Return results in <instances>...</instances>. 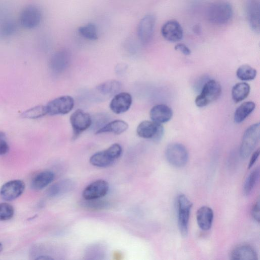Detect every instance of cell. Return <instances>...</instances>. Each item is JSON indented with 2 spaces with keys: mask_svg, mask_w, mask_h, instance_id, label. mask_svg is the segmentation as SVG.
<instances>
[{
  "mask_svg": "<svg viewBox=\"0 0 260 260\" xmlns=\"http://www.w3.org/2000/svg\"><path fill=\"white\" fill-rule=\"evenodd\" d=\"M233 14L231 5L224 1L216 2L211 4L207 8L206 17L211 23L223 25L228 23Z\"/></svg>",
  "mask_w": 260,
  "mask_h": 260,
  "instance_id": "6da1fadb",
  "label": "cell"
},
{
  "mask_svg": "<svg viewBox=\"0 0 260 260\" xmlns=\"http://www.w3.org/2000/svg\"><path fill=\"white\" fill-rule=\"evenodd\" d=\"M120 145L115 143L106 150L93 154L90 158L91 164L98 167H105L112 164L122 154Z\"/></svg>",
  "mask_w": 260,
  "mask_h": 260,
  "instance_id": "7a4b0ae2",
  "label": "cell"
},
{
  "mask_svg": "<svg viewBox=\"0 0 260 260\" xmlns=\"http://www.w3.org/2000/svg\"><path fill=\"white\" fill-rule=\"evenodd\" d=\"M192 204L183 194H179L176 199L177 221L178 228L182 237L188 234V222Z\"/></svg>",
  "mask_w": 260,
  "mask_h": 260,
  "instance_id": "3957f363",
  "label": "cell"
},
{
  "mask_svg": "<svg viewBox=\"0 0 260 260\" xmlns=\"http://www.w3.org/2000/svg\"><path fill=\"white\" fill-rule=\"evenodd\" d=\"M259 123L251 125L245 131L240 147V154L242 158H246L252 153L259 139Z\"/></svg>",
  "mask_w": 260,
  "mask_h": 260,
  "instance_id": "277c9868",
  "label": "cell"
},
{
  "mask_svg": "<svg viewBox=\"0 0 260 260\" xmlns=\"http://www.w3.org/2000/svg\"><path fill=\"white\" fill-rule=\"evenodd\" d=\"M221 93V87L217 81L211 79L204 85L201 92L196 98L198 107H205L216 100Z\"/></svg>",
  "mask_w": 260,
  "mask_h": 260,
  "instance_id": "5b68a950",
  "label": "cell"
},
{
  "mask_svg": "<svg viewBox=\"0 0 260 260\" xmlns=\"http://www.w3.org/2000/svg\"><path fill=\"white\" fill-rule=\"evenodd\" d=\"M165 155L168 162L176 168L184 166L188 159V153L186 147L177 143L168 145L166 149Z\"/></svg>",
  "mask_w": 260,
  "mask_h": 260,
  "instance_id": "8992f818",
  "label": "cell"
},
{
  "mask_svg": "<svg viewBox=\"0 0 260 260\" xmlns=\"http://www.w3.org/2000/svg\"><path fill=\"white\" fill-rule=\"evenodd\" d=\"M136 132L141 138L151 139L155 142H158L163 137L164 129L163 126L160 123L152 120H144L139 124Z\"/></svg>",
  "mask_w": 260,
  "mask_h": 260,
  "instance_id": "52a82bcc",
  "label": "cell"
},
{
  "mask_svg": "<svg viewBox=\"0 0 260 260\" xmlns=\"http://www.w3.org/2000/svg\"><path fill=\"white\" fill-rule=\"evenodd\" d=\"M70 121L73 129V138L76 139L92 124V118L87 112L77 109L70 116Z\"/></svg>",
  "mask_w": 260,
  "mask_h": 260,
  "instance_id": "ba28073f",
  "label": "cell"
},
{
  "mask_svg": "<svg viewBox=\"0 0 260 260\" xmlns=\"http://www.w3.org/2000/svg\"><path fill=\"white\" fill-rule=\"evenodd\" d=\"M74 106V100L69 95H62L50 101L45 105L47 114L63 115L69 113Z\"/></svg>",
  "mask_w": 260,
  "mask_h": 260,
  "instance_id": "9c48e42d",
  "label": "cell"
},
{
  "mask_svg": "<svg viewBox=\"0 0 260 260\" xmlns=\"http://www.w3.org/2000/svg\"><path fill=\"white\" fill-rule=\"evenodd\" d=\"M25 183L21 180H10L0 188V197L6 201H11L19 197L24 192Z\"/></svg>",
  "mask_w": 260,
  "mask_h": 260,
  "instance_id": "30bf717a",
  "label": "cell"
},
{
  "mask_svg": "<svg viewBox=\"0 0 260 260\" xmlns=\"http://www.w3.org/2000/svg\"><path fill=\"white\" fill-rule=\"evenodd\" d=\"M42 19L40 10L35 6H28L21 12L19 23L26 28H32L38 26Z\"/></svg>",
  "mask_w": 260,
  "mask_h": 260,
  "instance_id": "8fae6325",
  "label": "cell"
},
{
  "mask_svg": "<svg viewBox=\"0 0 260 260\" xmlns=\"http://www.w3.org/2000/svg\"><path fill=\"white\" fill-rule=\"evenodd\" d=\"M155 24V18L152 14L145 16L140 20L138 27V36L142 43L146 44L151 40Z\"/></svg>",
  "mask_w": 260,
  "mask_h": 260,
  "instance_id": "7c38bea8",
  "label": "cell"
},
{
  "mask_svg": "<svg viewBox=\"0 0 260 260\" xmlns=\"http://www.w3.org/2000/svg\"><path fill=\"white\" fill-rule=\"evenodd\" d=\"M109 190L108 183L104 180L95 181L84 189L82 196L85 200L99 199L104 197Z\"/></svg>",
  "mask_w": 260,
  "mask_h": 260,
  "instance_id": "4fadbf2b",
  "label": "cell"
},
{
  "mask_svg": "<svg viewBox=\"0 0 260 260\" xmlns=\"http://www.w3.org/2000/svg\"><path fill=\"white\" fill-rule=\"evenodd\" d=\"M161 34L166 40L175 42L181 40L183 36V30L180 23L175 20L166 22L162 26Z\"/></svg>",
  "mask_w": 260,
  "mask_h": 260,
  "instance_id": "5bb4252c",
  "label": "cell"
},
{
  "mask_svg": "<svg viewBox=\"0 0 260 260\" xmlns=\"http://www.w3.org/2000/svg\"><path fill=\"white\" fill-rule=\"evenodd\" d=\"M132 104V95L128 92H121L114 95L109 106L113 112L119 114L128 110Z\"/></svg>",
  "mask_w": 260,
  "mask_h": 260,
  "instance_id": "9a60e30c",
  "label": "cell"
},
{
  "mask_svg": "<svg viewBox=\"0 0 260 260\" xmlns=\"http://www.w3.org/2000/svg\"><path fill=\"white\" fill-rule=\"evenodd\" d=\"M246 12L250 28L256 33L259 32V5L257 0H249L247 4Z\"/></svg>",
  "mask_w": 260,
  "mask_h": 260,
  "instance_id": "2e32d148",
  "label": "cell"
},
{
  "mask_svg": "<svg viewBox=\"0 0 260 260\" xmlns=\"http://www.w3.org/2000/svg\"><path fill=\"white\" fill-rule=\"evenodd\" d=\"M149 115L152 121L162 124L171 120L173 116V111L171 108L166 105L158 104L151 109Z\"/></svg>",
  "mask_w": 260,
  "mask_h": 260,
  "instance_id": "e0dca14e",
  "label": "cell"
},
{
  "mask_svg": "<svg viewBox=\"0 0 260 260\" xmlns=\"http://www.w3.org/2000/svg\"><path fill=\"white\" fill-rule=\"evenodd\" d=\"M230 257L234 260H255L257 259L255 250L247 244H240L231 252Z\"/></svg>",
  "mask_w": 260,
  "mask_h": 260,
  "instance_id": "ac0fdd59",
  "label": "cell"
},
{
  "mask_svg": "<svg viewBox=\"0 0 260 260\" xmlns=\"http://www.w3.org/2000/svg\"><path fill=\"white\" fill-rule=\"evenodd\" d=\"M213 217V210L209 207L200 208L196 213L197 221L200 228L203 231L209 230L211 228Z\"/></svg>",
  "mask_w": 260,
  "mask_h": 260,
  "instance_id": "d6986e66",
  "label": "cell"
},
{
  "mask_svg": "<svg viewBox=\"0 0 260 260\" xmlns=\"http://www.w3.org/2000/svg\"><path fill=\"white\" fill-rule=\"evenodd\" d=\"M54 178V174L52 171H41L33 177L30 182V187L33 190H41L52 182Z\"/></svg>",
  "mask_w": 260,
  "mask_h": 260,
  "instance_id": "ffe728a7",
  "label": "cell"
},
{
  "mask_svg": "<svg viewBox=\"0 0 260 260\" xmlns=\"http://www.w3.org/2000/svg\"><path fill=\"white\" fill-rule=\"evenodd\" d=\"M70 60V54L66 49H61L52 57L50 62L51 68L55 72H61L68 66Z\"/></svg>",
  "mask_w": 260,
  "mask_h": 260,
  "instance_id": "44dd1931",
  "label": "cell"
},
{
  "mask_svg": "<svg viewBox=\"0 0 260 260\" xmlns=\"http://www.w3.org/2000/svg\"><path fill=\"white\" fill-rule=\"evenodd\" d=\"M128 128V125L125 121L117 119L110 121L100 129L95 131V134H101L103 133H110L116 135H119Z\"/></svg>",
  "mask_w": 260,
  "mask_h": 260,
  "instance_id": "7402d4cb",
  "label": "cell"
},
{
  "mask_svg": "<svg viewBox=\"0 0 260 260\" xmlns=\"http://www.w3.org/2000/svg\"><path fill=\"white\" fill-rule=\"evenodd\" d=\"M121 83L116 80H109L99 84L96 90L102 95L106 96L114 95L120 90Z\"/></svg>",
  "mask_w": 260,
  "mask_h": 260,
  "instance_id": "603a6c76",
  "label": "cell"
},
{
  "mask_svg": "<svg viewBox=\"0 0 260 260\" xmlns=\"http://www.w3.org/2000/svg\"><path fill=\"white\" fill-rule=\"evenodd\" d=\"M255 104L252 101L245 102L240 105L236 110L234 120L236 123L243 121L254 110Z\"/></svg>",
  "mask_w": 260,
  "mask_h": 260,
  "instance_id": "cb8c5ba5",
  "label": "cell"
},
{
  "mask_svg": "<svg viewBox=\"0 0 260 260\" xmlns=\"http://www.w3.org/2000/svg\"><path fill=\"white\" fill-rule=\"evenodd\" d=\"M250 86L246 82L236 84L232 89V96L236 103H239L245 99L250 92Z\"/></svg>",
  "mask_w": 260,
  "mask_h": 260,
  "instance_id": "d4e9b609",
  "label": "cell"
},
{
  "mask_svg": "<svg viewBox=\"0 0 260 260\" xmlns=\"http://www.w3.org/2000/svg\"><path fill=\"white\" fill-rule=\"evenodd\" d=\"M72 186L71 181L63 180L52 185L48 189V195L51 197L58 196L67 192Z\"/></svg>",
  "mask_w": 260,
  "mask_h": 260,
  "instance_id": "484cf974",
  "label": "cell"
},
{
  "mask_svg": "<svg viewBox=\"0 0 260 260\" xmlns=\"http://www.w3.org/2000/svg\"><path fill=\"white\" fill-rule=\"evenodd\" d=\"M255 69L248 64H243L238 68L236 71L237 77L243 81H250L256 76Z\"/></svg>",
  "mask_w": 260,
  "mask_h": 260,
  "instance_id": "4316f807",
  "label": "cell"
},
{
  "mask_svg": "<svg viewBox=\"0 0 260 260\" xmlns=\"http://www.w3.org/2000/svg\"><path fill=\"white\" fill-rule=\"evenodd\" d=\"M78 32L81 36L89 40H96L98 38L97 27L93 23H88L80 26L78 28Z\"/></svg>",
  "mask_w": 260,
  "mask_h": 260,
  "instance_id": "83f0119b",
  "label": "cell"
},
{
  "mask_svg": "<svg viewBox=\"0 0 260 260\" xmlns=\"http://www.w3.org/2000/svg\"><path fill=\"white\" fill-rule=\"evenodd\" d=\"M259 170L255 169L251 172L246 179L243 186V192L245 195L249 194L253 190L259 177Z\"/></svg>",
  "mask_w": 260,
  "mask_h": 260,
  "instance_id": "f1b7e54d",
  "label": "cell"
},
{
  "mask_svg": "<svg viewBox=\"0 0 260 260\" xmlns=\"http://www.w3.org/2000/svg\"><path fill=\"white\" fill-rule=\"evenodd\" d=\"M47 115L45 106L39 105L31 108L21 114L22 117L28 119H37Z\"/></svg>",
  "mask_w": 260,
  "mask_h": 260,
  "instance_id": "f546056e",
  "label": "cell"
},
{
  "mask_svg": "<svg viewBox=\"0 0 260 260\" xmlns=\"http://www.w3.org/2000/svg\"><path fill=\"white\" fill-rule=\"evenodd\" d=\"M14 214V209L7 203H0V221H6L11 219Z\"/></svg>",
  "mask_w": 260,
  "mask_h": 260,
  "instance_id": "4dcf8cb0",
  "label": "cell"
},
{
  "mask_svg": "<svg viewBox=\"0 0 260 260\" xmlns=\"http://www.w3.org/2000/svg\"><path fill=\"white\" fill-rule=\"evenodd\" d=\"M17 25L13 21L8 20L3 22L0 26V35L8 37L12 35L16 30Z\"/></svg>",
  "mask_w": 260,
  "mask_h": 260,
  "instance_id": "1f68e13d",
  "label": "cell"
},
{
  "mask_svg": "<svg viewBox=\"0 0 260 260\" xmlns=\"http://www.w3.org/2000/svg\"><path fill=\"white\" fill-rule=\"evenodd\" d=\"M9 150L6 136L3 132L0 131V155L7 154Z\"/></svg>",
  "mask_w": 260,
  "mask_h": 260,
  "instance_id": "d6a6232c",
  "label": "cell"
},
{
  "mask_svg": "<svg viewBox=\"0 0 260 260\" xmlns=\"http://www.w3.org/2000/svg\"><path fill=\"white\" fill-rule=\"evenodd\" d=\"M99 199L94 200H86V204L87 207L90 209H100L105 207L106 203L101 201H99Z\"/></svg>",
  "mask_w": 260,
  "mask_h": 260,
  "instance_id": "836d02e7",
  "label": "cell"
},
{
  "mask_svg": "<svg viewBox=\"0 0 260 260\" xmlns=\"http://www.w3.org/2000/svg\"><path fill=\"white\" fill-rule=\"evenodd\" d=\"M251 215L253 219L258 223L260 221V215H259V201L257 199V201L253 204L251 208Z\"/></svg>",
  "mask_w": 260,
  "mask_h": 260,
  "instance_id": "e575fe53",
  "label": "cell"
},
{
  "mask_svg": "<svg viewBox=\"0 0 260 260\" xmlns=\"http://www.w3.org/2000/svg\"><path fill=\"white\" fill-rule=\"evenodd\" d=\"M175 49L178 50L185 55H189L191 53L190 50L184 44L179 43L175 46Z\"/></svg>",
  "mask_w": 260,
  "mask_h": 260,
  "instance_id": "d590c367",
  "label": "cell"
},
{
  "mask_svg": "<svg viewBox=\"0 0 260 260\" xmlns=\"http://www.w3.org/2000/svg\"><path fill=\"white\" fill-rule=\"evenodd\" d=\"M259 149H257L252 153L248 166V168L249 169H250L254 165V164H255V161L257 160L259 156Z\"/></svg>",
  "mask_w": 260,
  "mask_h": 260,
  "instance_id": "8d00e7d4",
  "label": "cell"
},
{
  "mask_svg": "<svg viewBox=\"0 0 260 260\" xmlns=\"http://www.w3.org/2000/svg\"><path fill=\"white\" fill-rule=\"evenodd\" d=\"M36 259L48 260L52 259L53 258L48 255H40L35 258Z\"/></svg>",
  "mask_w": 260,
  "mask_h": 260,
  "instance_id": "74e56055",
  "label": "cell"
},
{
  "mask_svg": "<svg viewBox=\"0 0 260 260\" xmlns=\"http://www.w3.org/2000/svg\"><path fill=\"white\" fill-rule=\"evenodd\" d=\"M3 249V246L2 243L0 242V252L2 251Z\"/></svg>",
  "mask_w": 260,
  "mask_h": 260,
  "instance_id": "f35d334b",
  "label": "cell"
}]
</instances>
